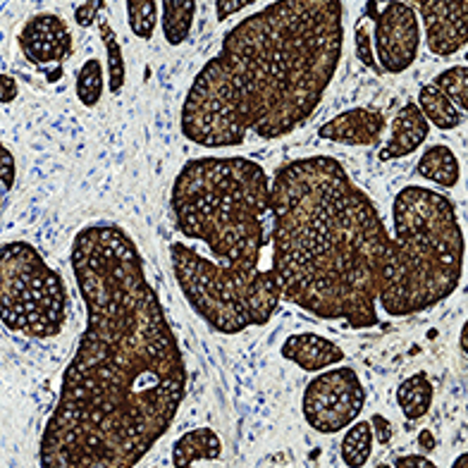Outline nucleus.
<instances>
[{
  "label": "nucleus",
  "mask_w": 468,
  "mask_h": 468,
  "mask_svg": "<svg viewBox=\"0 0 468 468\" xmlns=\"http://www.w3.org/2000/svg\"><path fill=\"white\" fill-rule=\"evenodd\" d=\"M87 327L38 444L41 468H136L186 399L185 354L122 225L89 222L69 249Z\"/></svg>",
  "instance_id": "nucleus-1"
},
{
  "label": "nucleus",
  "mask_w": 468,
  "mask_h": 468,
  "mask_svg": "<svg viewBox=\"0 0 468 468\" xmlns=\"http://www.w3.org/2000/svg\"><path fill=\"white\" fill-rule=\"evenodd\" d=\"M345 50V3L278 0L234 25L198 69L179 111L186 142L234 148L275 142L311 120Z\"/></svg>",
  "instance_id": "nucleus-2"
},
{
  "label": "nucleus",
  "mask_w": 468,
  "mask_h": 468,
  "mask_svg": "<svg viewBox=\"0 0 468 468\" xmlns=\"http://www.w3.org/2000/svg\"><path fill=\"white\" fill-rule=\"evenodd\" d=\"M271 213L282 302L318 321L376 327L392 234L346 167L330 155L287 161L271 179Z\"/></svg>",
  "instance_id": "nucleus-3"
},
{
  "label": "nucleus",
  "mask_w": 468,
  "mask_h": 468,
  "mask_svg": "<svg viewBox=\"0 0 468 468\" xmlns=\"http://www.w3.org/2000/svg\"><path fill=\"white\" fill-rule=\"evenodd\" d=\"M175 228L201 241L218 263L261 271L271 244V175L244 155H198L182 165L170 191Z\"/></svg>",
  "instance_id": "nucleus-4"
},
{
  "label": "nucleus",
  "mask_w": 468,
  "mask_h": 468,
  "mask_svg": "<svg viewBox=\"0 0 468 468\" xmlns=\"http://www.w3.org/2000/svg\"><path fill=\"white\" fill-rule=\"evenodd\" d=\"M389 251L378 306L389 318L431 311L462 284L466 237L456 206L431 186L407 185L392 201Z\"/></svg>",
  "instance_id": "nucleus-5"
},
{
  "label": "nucleus",
  "mask_w": 468,
  "mask_h": 468,
  "mask_svg": "<svg viewBox=\"0 0 468 468\" xmlns=\"http://www.w3.org/2000/svg\"><path fill=\"white\" fill-rule=\"evenodd\" d=\"M170 263L177 287L194 314L220 335H241L263 327L278 314L282 292L271 268L244 272L182 241L170 244Z\"/></svg>",
  "instance_id": "nucleus-6"
},
{
  "label": "nucleus",
  "mask_w": 468,
  "mask_h": 468,
  "mask_svg": "<svg viewBox=\"0 0 468 468\" xmlns=\"http://www.w3.org/2000/svg\"><path fill=\"white\" fill-rule=\"evenodd\" d=\"M65 280L29 241L0 244V323L10 333L50 339L68 323Z\"/></svg>",
  "instance_id": "nucleus-7"
},
{
  "label": "nucleus",
  "mask_w": 468,
  "mask_h": 468,
  "mask_svg": "<svg viewBox=\"0 0 468 468\" xmlns=\"http://www.w3.org/2000/svg\"><path fill=\"white\" fill-rule=\"evenodd\" d=\"M366 399L368 395L356 370L349 366H335L315 373L303 388V420L318 435H337L361 419Z\"/></svg>",
  "instance_id": "nucleus-8"
},
{
  "label": "nucleus",
  "mask_w": 468,
  "mask_h": 468,
  "mask_svg": "<svg viewBox=\"0 0 468 468\" xmlns=\"http://www.w3.org/2000/svg\"><path fill=\"white\" fill-rule=\"evenodd\" d=\"M364 17L373 25V50L382 74H401L411 69L423 41L416 7L401 0H368Z\"/></svg>",
  "instance_id": "nucleus-9"
},
{
  "label": "nucleus",
  "mask_w": 468,
  "mask_h": 468,
  "mask_svg": "<svg viewBox=\"0 0 468 468\" xmlns=\"http://www.w3.org/2000/svg\"><path fill=\"white\" fill-rule=\"evenodd\" d=\"M411 5L423 22L432 56L450 58L468 46V0H420Z\"/></svg>",
  "instance_id": "nucleus-10"
},
{
  "label": "nucleus",
  "mask_w": 468,
  "mask_h": 468,
  "mask_svg": "<svg viewBox=\"0 0 468 468\" xmlns=\"http://www.w3.org/2000/svg\"><path fill=\"white\" fill-rule=\"evenodd\" d=\"M72 31L60 15H31L19 31V48L27 60L37 68L62 65L72 56Z\"/></svg>",
  "instance_id": "nucleus-11"
},
{
  "label": "nucleus",
  "mask_w": 468,
  "mask_h": 468,
  "mask_svg": "<svg viewBox=\"0 0 468 468\" xmlns=\"http://www.w3.org/2000/svg\"><path fill=\"white\" fill-rule=\"evenodd\" d=\"M385 127H388V120L380 108L356 105L323 122L318 127V136L323 142L345 144V146H378Z\"/></svg>",
  "instance_id": "nucleus-12"
},
{
  "label": "nucleus",
  "mask_w": 468,
  "mask_h": 468,
  "mask_svg": "<svg viewBox=\"0 0 468 468\" xmlns=\"http://www.w3.org/2000/svg\"><path fill=\"white\" fill-rule=\"evenodd\" d=\"M280 356L294 364L296 368H302L303 373L315 376V373H323V370L342 364L346 354L337 342L323 337V335L296 333L280 345Z\"/></svg>",
  "instance_id": "nucleus-13"
},
{
  "label": "nucleus",
  "mask_w": 468,
  "mask_h": 468,
  "mask_svg": "<svg viewBox=\"0 0 468 468\" xmlns=\"http://www.w3.org/2000/svg\"><path fill=\"white\" fill-rule=\"evenodd\" d=\"M389 139L388 144L380 148L382 163L399 161V158H407V155L416 154L431 136V122L425 120V115L420 112V108L416 105V101H407L397 111L395 120L389 124Z\"/></svg>",
  "instance_id": "nucleus-14"
},
{
  "label": "nucleus",
  "mask_w": 468,
  "mask_h": 468,
  "mask_svg": "<svg viewBox=\"0 0 468 468\" xmlns=\"http://www.w3.org/2000/svg\"><path fill=\"white\" fill-rule=\"evenodd\" d=\"M225 444L208 425L191 428L173 442V468H197L201 462H220Z\"/></svg>",
  "instance_id": "nucleus-15"
},
{
  "label": "nucleus",
  "mask_w": 468,
  "mask_h": 468,
  "mask_svg": "<svg viewBox=\"0 0 468 468\" xmlns=\"http://www.w3.org/2000/svg\"><path fill=\"white\" fill-rule=\"evenodd\" d=\"M416 173L428 179V182H432V185L454 189L459 185V179H462V165H459V158H456L450 146L435 144V146H428L420 154Z\"/></svg>",
  "instance_id": "nucleus-16"
},
{
  "label": "nucleus",
  "mask_w": 468,
  "mask_h": 468,
  "mask_svg": "<svg viewBox=\"0 0 468 468\" xmlns=\"http://www.w3.org/2000/svg\"><path fill=\"white\" fill-rule=\"evenodd\" d=\"M395 397L404 419L420 420L431 413L432 401H435V385L425 373H413L407 380L399 382Z\"/></svg>",
  "instance_id": "nucleus-17"
},
{
  "label": "nucleus",
  "mask_w": 468,
  "mask_h": 468,
  "mask_svg": "<svg viewBox=\"0 0 468 468\" xmlns=\"http://www.w3.org/2000/svg\"><path fill=\"white\" fill-rule=\"evenodd\" d=\"M198 5L194 0H163L161 3V31L167 46H182L194 29Z\"/></svg>",
  "instance_id": "nucleus-18"
},
{
  "label": "nucleus",
  "mask_w": 468,
  "mask_h": 468,
  "mask_svg": "<svg viewBox=\"0 0 468 468\" xmlns=\"http://www.w3.org/2000/svg\"><path fill=\"white\" fill-rule=\"evenodd\" d=\"M416 105L420 108V112L425 115V120L438 127L442 132H452L462 124L463 115L456 111V105L452 103L442 91H440L435 84H423L419 91V99H416Z\"/></svg>",
  "instance_id": "nucleus-19"
},
{
  "label": "nucleus",
  "mask_w": 468,
  "mask_h": 468,
  "mask_svg": "<svg viewBox=\"0 0 468 468\" xmlns=\"http://www.w3.org/2000/svg\"><path fill=\"white\" fill-rule=\"evenodd\" d=\"M373 444H376V435L370 428V420H361L349 425L339 440V459L346 468H364L373 456Z\"/></svg>",
  "instance_id": "nucleus-20"
},
{
  "label": "nucleus",
  "mask_w": 468,
  "mask_h": 468,
  "mask_svg": "<svg viewBox=\"0 0 468 468\" xmlns=\"http://www.w3.org/2000/svg\"><path fill=\"white\" fill-rule=\"evenodd\" d=\"M99 37L105 48V72H108V91L112 96H120L127 81V65H124V53L120 37L115 34L112 25L105 17L99 19Z\"/></svg>",
  "instance_id": "nucleus-21"
},
{
  "label": "nucleus",
  "mask_w": 468,
  "mask_h": 468,
  "mask_svg": "<svg viewBox=\"0 0 468 468\" xmlns=\"http://www.w3.org/2000/svg\"><path fill=\"white\" fill-rule=\"evenodd\" d=\"M74 89H77V99L84 108H96L103 99L105 91V74L103 65H101L99 58H89L84 65L77 72V81H74Z\"/></svg>",
  "instance_id": "nucleus-22"
},
{
  "label": "nucleus",
  "mask_w": 468,
  "mask_h": 468,
  "mask_svg": "<svg viewBox=\"0 0 468 468\" xmlns=\"http://www.w3.org/2000/svg\"><path fill=\"white\" fill-rule=\"evenodd\" d=\"M124 10H127V25H130L132 34L136 38H142V41L154 38L161 3H155V0H130V3H124Z\"/></svg>",
  "instance_id": "nucleus-23"
},
{
  "label": "nucleus",
  "mask_w": 468,
  "mask_h": 468,
  "mask_svg": "<svg viewBox=\"0 0 468 468\" xmlns=\"http://www.w3.org/2000/svg\"><path fill=\"white\" fill-rule=\"evenodd\" d=\"M432 84L456 105V111L468 112V65L447 68L432 80Z\"/></svg>",
  "instance_id": "nucleus-24"
},
{
  "label": "nucleus",
  "mask_w": 468,
  "mask_h": 468,
  "mask_svg": "<svg viewBox=\"0 0 468 468\" xmlns=\"http://www.w3.org/2000/svg\"><path fill=\"white\" fill-rule=\"evenodd\" d=\"M354 53H356L358 62H361L366 69L382 74L380 65H378L376 60V50H373V25H370L364 15H361V17L356 19V25H354Z\"/></svg>",
  "instance_id": "nucleus-25"
},
{
  "label": "nucleus",
  "mask_w": 468,
  "mask_h": 468,
  "mask_svg": "<svg viewBox=\"0 0 468 468\" xmlns=\"http://www.w3.org/2000/svg\"><path fill=\"white\" fill-rule=\"evenodd\" d=\"M15 179H17V163H15L13 151L0 142V208L5 204L7 194L13 191Z\"/></svg>",
  "instance_id": "nucleus-26"
},
{
  "label": "nucleus",
  "mask_w": 468,
  "mask_h": 468,
  "mask_svg": "<svg viewBox=\"0 0 468 468\" xmlns=\"http://www.w3.org/2000/svg\"><path fill=\"white\" fill-rule=\"evenodd\" d=\"M105 7V3H99V0H89V3H81V5H77V10H74V22L80 27H93L99 25V17H101V10Z\"/></svg>",
  "instance_id": "nucleus-27"
},
{
  "label": "nucleus",
  "mask_w": 468,
  "mask_h": 468,
  "mask_svg": "<svg viewBox=\"0 0 468 468\" xmlns=\"http://www.w3.org/2000/svg\"><path fill=\"white\" fill-rule=\"evenodd\" d=\"M253 5V0H216V19L218 22H225L232 15L247 10Z\"/></svg>",
  "instance_id": "nucleus-28"
},
{
  "label": "nucleus",
  "mask_w": 468,
  "mask_h": 468,
  "mask_svg": "<svg viewBox=\"0 0 468 468\" xmlns=\"http://www.w3.org/2000/svg\"><path fill=\"white\" fill-rule=\"evenodd\" d=\"M368 420L370 428H373V435H376V442L382 444V447H388L392 442V423L385 416H380V413H373Z\"/></svg>",
  "instance_id": "nucleus-29"
},
{
  "label": "nucleus",
  "mask_w": 468,
  "mask_h": 468,
  "mask_svg": "<svg viewBox=\"0 0 468 468\" xmlns=\"http://www.w3.org/2000/svg\"><path fill=\"white\" fill-rule=\"evenodd\" d=\"M392 468H438L428 454H401L397 456Z\"/></svg>",
  "instance_id": "nucleus-30"
},
{
  "label": "nucleus",
  "mask_w": 468,
  "mask_h": 468,
  "mask_svg": "<svg viewBox=\"0 0 468 468\" xmlns=\"http://www.w3.org/2000/svg\"><path fill=\"white\" fill-rule=\"evenodd\" d=\"M17 81L10 74H0V103H13L17 99Z\"/></svg>",
  "instance_id": "nucleus-31"
},
{
  "label": "nucleus",
  "mask_w": 468,
  "mask_h": 468,
  "mask_svg": "<svg viewBox=\"0 0 468 468\" xmlns=\"http://www.w3.org/2000/svg\"><path fill=\"white\" fill-rule=\"evenodd\" d=\"M419 447L420 452H435V447H438V440H435V435H432L431 431H420L419 432Z\"/></svg>",
  "instance_id": "nucleus-32"
},
{
  "label": "nucleus",
  "mask_w": 468,
  "mask_h": 468,
  "mask_svg": "<svg viewBox=\"0 0 468 468\" xmlns=\"http://www.w3.org/2000/svg\"><path fill=\"white\" fill-rule=\"evenodd\" d=\"M459 349H462L463 354L468 356V318H466V323H463L462 333H459Z\"/></svg>",
  "instance_id": "nucleus-33"
},
{
  "label": "nucleus",
  "mask_w": 468,
  "mask_h": 468,
  "mask_svg": "<svg viewBox=\"0 0 468 468\" xmlns=\"http://www.w3.org/2000/svg\"><path fill=\"white\" fill-rule=\"evenodd\" d=\"M450 468H468V452H463V454L456 456Z\"/></svg>",
  "instance_id": "nucleus-34"
},
{
  "label": "nucleus",
  "mask_w": 468,
  "mask_h": 468,
  "mask_svg": "<svg viewBox=\"0 0 468 468\" xmlns=\"http://www.w3.org/2000/svg\"><path fill=\"white\" fill-rule=\"evenodd\" d=\"M463 58H466V62H468V50H466V56H463Z\"/></svg>",
  "instance_id": "nucleus-35"
},
{
  "label": "nucleus",
  "mask_w": 468,
  "mask_h": 468,
  "mask_svg": "<svg viewBox=\"0 0 468 468\" xmlns=\"http://www.w3.org/2000/svg\"><path fill=\"white\" fill-rule=\"evenodd\" d=\"M380 468H389V466H380Z\"/></svg>",
  "instance_id": "nucleus-36"
}]
</instances>
